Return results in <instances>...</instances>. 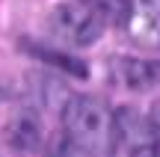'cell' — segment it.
Listing matches in <instances>:
<instances>
[{
	"label": "cell",
	"mask_w": 160,
	"mask_h": 157,
	"mask_svg": "<svg viewBox=\"0 0 160 157\" xmlns=\"http://www.w3.org/2000/svg\"><path fill=\"white\" fill-rule=\"evenodd\" d=\"M86 3L95 6L107 21H116V24H122V27L128 24V15H131V9H133V0H86Z\"/></svg>",
	"instance_id": "cell-6"
},
{
	"label": "cell",
	"mask_w": 160,
	"mask_h": 157,
	"mask_svg": "<svg viewBox=\"0 0 160 157\" xmlns=\"http://www.w3.org/2000/svg\"><path fill=\"white\" fill-rule=\"evenodd\" d=\"M59 136L74 157H113L116 113L98 95H71L62 107Z\"/></svg>",
	"instance_id": "cell-1"
},
{
	"label": "cell",
	"mask_w": 160,
	"mask_h": 157,
	"mask_svg": "<svg viewBox=\"0 0 160 157\" xmlns=\"http://www.w3.org/2000/svg\"><path fill=\"white\" fill-rule=\"evenodd\" d=\"M33 53H36V56H42V59H45V62H59L57 68H65V71H71V74H80V77L86 74L83 62H77V59L65 56V53H53V51H45V47H36Z\"/></svg>",
	"instance_id": "cell-7"
},
{
	"label": "cell",
	"mask_w": 160,
	"mask_h": 157,
	"mask_svg": "<svg viewBox=\"0 0 160 157\" xmlns=\"http://www.w3.org/2000/svg\"><path fill=\"white\" fill-rule=\"evenodd\" d=\"M148 128H151V136H154V142L160 148V101H154L148 110Z\"/></svg>",
	"instance_id": "cell-8"
},
{
	"label": "cell",
	"mask_w": 160,
	"mask_h": 157,
	"mask_svg": "<svg viewBox=\"0 0 160 157\" xmlns=\"http://www.w3.org/2000/svg\"><path fill=\"white\" fill-rule=\"evenodd\" d=\"M104 27H107V18L89 6L86 0H68V3H59L51 12V33L53 39H59L62 45L71 47H89L101 39Z\"/></svg>",
	"instance_id": "cell-2"
},
{
	"label": "cell",
	"mask_w": 160,
	"mask_h": 157,
	"mask_svg": "<svg viewBox=\"0 0 160 157\" xmlns=\"http://www.w3.org/2000/svg\"><path fill=\"white\" fill-rule=\"evenodd\" d=\"M113 80L125 89L145 92L160 86V59H139V56H116L113 59Z\"/></svg>",
	"instance_id": "cell-3"
},
{
	"label": "cell",
	"mask_w": 160,
	"mask_h": 157,
	"mask_svg": "<svg viewBox=\"0 0 160 157\" xmlns=\"http://www.w3.org/2000/svg\"><path fill=\"white\" fill-rule=\"evenodd\" d=\"M6 142H9L15 151L30 154L42 145V125L39 116L30 110H18L15 116L6 122Z\"/></svg>",
	"instance_id": "cell-5"
},
{
	"label": "cell",
	"mask_w": 160,
	"mask_h": 157,
	"mask_svg": "<svg viewBox=\"0 0 160 157\" xmlns=\"http://www.w3.org/2000/svg\"><path fill=\"white\" fill-rule=\"evenodd\" d=\"M125 30L133 45L160 47V0H133Z\"/></svg>",
	"instance_id": "cell-4"
}]
</instances>
